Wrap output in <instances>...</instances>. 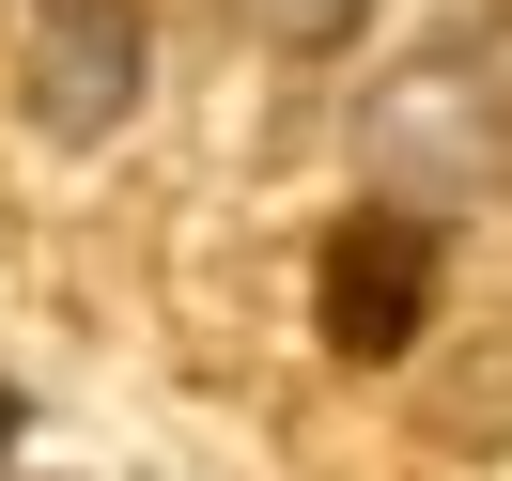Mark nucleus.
I'll list each match as a JSON object with an SVG mask.
<instances>
[{"mask_svg":"<svg viewBox=\"0 0 512 481\" xmlns=\"http://www.w3.org/2000/svg\"><path fill=\"white\" fill-rule=\"evenodd\" d=\"M311 311H326V357L388 373V357L435 326V218H419V202L342 218V233H326V264H311Z\"/></svg>","mask_w":512,"mask_h":481,"instance_id":"obj_1","label":"nucleus"},{"mask_svg":"<svg viewBox=\"0 0 512 481\" xmlns=\"http://www.w3.org/2000/svg\"><path fill=\"white\" fill-rule=\"evenodd\" d=\"M32 125L47 140H109L140 109V0H32Z\"/></svg>","mask_w":512,"mask_h":481,"instance_id":"obj_2","label":"nucleus"},{"mask_svg":"<svg viewBox=\"0 0 512 481\" xmlns=\"http://www.w3.org/2000/svg\"><path fill=\"white\" fill-rule=\"evenodd\" d=\"M0 450H16V388H0Z\"/></svg>","mask_w":512,"mask_h":481,"instance_id":"obj_3","label":"nucleus"}]
</instances>
